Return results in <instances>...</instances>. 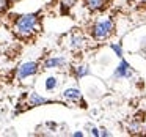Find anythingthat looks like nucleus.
Instances as JSON below:
<instances>
[{
	"label": "nucleus",
	"mask_w": 146,
	"mask_h": 137,
	"mask_svg": "<svg viewBox=\"0 0 146 137\" xmlns=\"http://www.w3.org/2000/svg\"><path fill=\"white\" fill-rule=\"evenodd\" d=\"M82 136H83L82 132H74V137H82Z\"/></svg>",
	"instance_id": "obj_15"
},
{
	"label": "nucleus",
	"mask_w": 146,
	"mask_h": 137,
	"mask_svg": "<svg viewBox=\"0 0 146 137\" xmlns=\"http://www.w3.org/2000/svg\"><path fill=\"white\" fill-rule=\"evenodd\" d=\"M57 84H58V80L55 79V77H49V79L46 80V88H47V90H54L55 87H57Z\"/></svg>",
	"instance_id": "obj_11"
},
{
	"label": "nucleus",
	"mask_w": 146,
	"mask_h": 137,
	"mask_svg": "<svg viewBox=\"0 0 146 137\" xmlns=\"http://www.w3.org/2000/svg\"><path fill=\"white\" fill-rule=\"evenodd\" d=\"M85 38H83L82 35H79V33H74V35H71L69 38V47L71 49H82L85 47Z\"/></svg>",
	"instance_id": "obj_5"
},
{
	"label": "nucleus",
	"mask_w": 146,
	"mask_h": 137,
	"mask_svg": "<svg viewBox=\"0 0 146 137\" xmlns=\"http://www.w3.org/2000/svg\"><path fill=\"white\" fill-rule=\"evenodd\" d=\"M91 134H93V136H99V131L96 129V128H93V132Z\"/></svg>",
	"instance_id": "obj_14"
},
{
	"label": "nucleus",
	"mask_w": 146,
	"mask_h": 137,
	"mask_svg": "<svg viewBox=\"0 0 146 137\" xmlns=\"http://www.w3.org/2000/svg\"><path fill=\"white\" fill-rule=\"evenodd\" d=\"M86 74H88V68H86L85 65H80V66L76 68V76L77 77H83V76H86Z\"/></svg>",
	"instance_id": "obj_10"
},
{
	"label": "nucleus",
	"mask_w": 146,
	"mask_h": 137,
	"mask_svg": "<svg viewBox=\"0 0 146 137\" xmlns=\"http://www.w3.org/2000/svg\"><path fill=\"white\" fill-rule=\"evenodd\" d=\"M47 102H50L49 99H46V98H42V96H39L38 93H30V96H29V104L30 106H41V104H47Z\"/></svg>",
	"instance_id": "obj_7"
},
{
	"label": "nucleus",
	"mask_w": 146,
	"mask_h": 137,
	"mask_svg": "<svg viewBox=\"0 0 146 137\" xmlns=\"http://www.w3.org/2000/svg\"><path fill=\"white\" fill-rule=\"evenodd\" d=\"M64 63H66V60H64L63 57H54V58H49V60L44 61V68H47V70H50V68H58V66H63Z\"/></svg>",
	"instance_id": "obj_6"
},
{
	"label": "nucleus",
	"mask_w": 146,
	"mask_h": 137,
	"mask_svg": "<svg viewBox=\"0 0 146 137\" xmlns=\"http://www.w3.org/2000/svg\"><path fill=\"white\" fill-rule=\"evenodd\" d=\"M10 7V0H0V11H5Z\"/></svg>",
	"instance_id": "obj_13"
},
{
	"label": "nucleus",
	"mask_w": 146,
	"mask_h": 137,
	"mask_svg": "<svg viewBox=\"0 0 146 137\" xmlns=\"http://www.w3.org/2000/svg\"><path fill=\"white\" fill-rule=\"evenodd\" d=\"M129 73H130V66H129V63H127L124 58H121V63H119V66H118V70H116V76L118 77H124V76H129Z\"/></svg>",
	"instance_id": "obj_9"
},
{
	"label": "nucleus",
	"mask_w": 146,
	"mask_h": 137,
	"mask_svg": "<svg viewBox=\"0 0 146 137\" xmlns=\"http://www.w3.org/2000/svg\"><path fill=\"white\" fill-rule=\"evenodd\" d=\"M111 49H113V51L116 52V55H118V57H121V58H123V49H121L119 46H118V44H111Z\"/></svg>",
	"instance_id": "obj_12"
},
{
	"label": "nucleus",
	"mask_w": 146,
	"mask_h": 137,
	"mask_svg": "<svg viewBox=\"0 0 146 137\" xmlns=\"http://www.w3.org/2000/svg\"><path fill=\"white\" fill-rule=\"evenodd\" d=\"M93 38L96 41H105L113 32V21L110 17H104V19L98 21L93 25Z\"/></svg>",
	"instance_id": "obj_2"
},
{
	"label": "nucleus",
	"mask_w": 146,
	"mask_h": 137,
	"mask_svg": "<svg viewBox=\"0 0 146 137\" xmlns=\"http://www.w3.org/2000/svg\"><path fill=\"white\" fill-rule=\"evenodd\" d=\"M36 71H38V65H36L35 61H27V63H22L19 68H17L16 76H17L19 80H22V79H25V77L33 76Z\"/></svg>",
	"instance_id": "obj_3"
},
{
	"label": "nucleus",
	"mask_w": 146,
	"mask_h": 137,
	"mask_svg": "<svg viewBox=\"0 0 146 137\" xmlns=\"http://www.w3.org/2000/svg\"><path fill=\"white\" fill-rule=\"evenodd\" d=\"M38 16L36 14H24L19 16L14 22V32L21 38H29L38 30Z\"/></svg>",
	"instance_id": "obj_1"
},
{
	"label": "nucleus",
	"mask_w": 146,
	"mask_h": 137,
	"mask_svg": "<svg viewBox=\"0 0 146 137\" xmlns=\"http://www.w3.org/2000/svg\"><path fill=\"white\" fill-rule=\"evenodd\" d=\"M108 0H85V5L90 11H101L107 7Z\"/></svg>",
	"instance_id": "obj_4"
},
{
	"label": "nucleus",
	"mask_w": 146,
	"mask_h": 137,
	"mask_svg": "<svg viewBox=\"0 0 146 137\" xmlns=\"http://www.w3.org/2000/svg\"><path fill=\"white\" fill-rule=\"evenodd\" d=\"M63 96L68 99V101H79V99L82 98V95H80V92L77 88H68V90H64Z\"/></svg>",
	"instance_id": "obj_8"
}]
</instances>
